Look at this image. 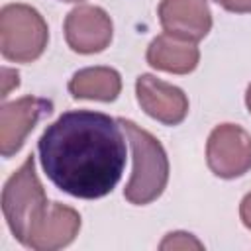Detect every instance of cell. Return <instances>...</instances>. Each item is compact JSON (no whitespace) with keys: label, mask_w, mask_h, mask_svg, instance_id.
<instances>
[{"label":"cell","mask_w":251,"mask_h":251,"mask_svg":"<svg viewBox=\"0 0 251 251\" xmlns=\"http://www.w3.org/2000/svg\"><path fill=\"white\" fill-rule=\"evenodd\" d=\"M61 2H73L75 4V2H82V0H61Z\"/></svg>","instance_id":"obj_17"},{"label":"cell","mask_w":251,"mask_h":251,"mask_svg":"<svg viewBox=\"0 0 251 251\" xmlns=\"http://www.w3.org/2000/svg\"><path fill=\"white\" fill-rule=\"evenodd\" d=\"M80 229V214L61 202L43 204L27 224L22 239L33 251H57L75 241Z\"/></svg>","instance_id":"obj_5"},{"label":"cell","mask_w":251,"mask_h":251,"mask_svg":"<svg viewBox=\"0 0 251 251\" xmlns=\"http://www.w3.org/2000/svg\"><path fill=\"white\" fill-rule=\"evenodd\" d=\"M145 59L157 71H165L173 75H188L198 67L200 49L194 41L161 33L149 43Z\"/></svg>","instance_id":"obj_11"},{"label":"cell","mask_w":251,"mask_h":251,"mask_svg":"<svg viewBox=\"0 0 251 251\" xmlns=\"http://www.w3.org/2000/svg\"><path fill=\"white\" fill-rule=\"evenodd\" d=\"M159 247H161V249H169V247H173V249H188V247L202 249V243H200L198 239H194V237H192V233L173 231V233H169V235L161 241V245H159Z\"/></svg>","instance_id":"obj_13"},{"label":"cell","mask_w":251,"mask_h":251,"mask_svg":"<svg viewBox=\"0 0 251 251\" xmlns=\"http://www.w3.org/2000/svg\"><path fill=\"white\" fill-rule=\"evenodd\" d=\"M208 169L220 178H237L251 169V135L237 124L216 126L206 141Z\"/></svg>","instance_id":"obj_6"},{"label":"cell","mask_w":251,"mask_h":251,"mask_svg":"<svg viewBox=\"0 0 251 251\" xmlns=\"http://www.w3.org/2000/svg\"><path fill=\"white\" fill-rule=\"evenodd\" d=\"M45 188L35 173V155H27L20 169L6 180L2 188V214L12 235L22 241L31 216L47 204Z\"/></svg>","instance_id":"obj_4"},{"label":"cell","mask_w":251,"mask_h":251,"mask_svg":"<svg viewBox=\"0 0 251 251\" xmlns=\"http://www.w3.org/2000/svg\"><path fill=\"white\" fill-rule=\"evenodd\" d=\"M112 35V20L100 6L80 4L73 8L65 18V39L75 53H100L110 45Z\"/></svg>","instance_id":"obj_8"},{"label":"cell","mask_w":251,"mask_h":251,"mask_svg":"<svg viewBox=\"0 0 251 251\" xmlns=\"http://www.w3.org/2000/svg\"><path fill=\"white\" fill-rule=\"evenodd\" d=\"M69 92L75 100L114 102L122 92V76L112 67H86L73 75Z\"/></svg>","instance_id":"obj_12"},{"label":"cell","mask_w":251,"mask_h":251,"mask_svg":"<svg viewBox=\"0 0 251 251\" xmlns=\"http://www.w3.org/2000/svg\"><path fill=\"white\" fill-rule=\"evenodd\" d=\"M131 149V175L124 196L133 206L155 202L169 182V157L161 141L135 122L118 118Z\"/></svg>","instance_id":"obj_2"},{"label":"cell","mask_w":251,"mask_h":251,"mask_svg":"<svg viewBox=\"0 0 251 251\" xmlns=\"http://www.w3.org/2000/svg\"><path fill=\"white\" fill-rule=\"evenodd\" d=\"M49 41L43 16L29 4H6L0 10V51L6 61L33 63Z\"/></svg>","instance_id":"obj_3"},{"label":"cell","mask_w":251,"mask_h":251,"mask_svg":"<svg viewBox=\"0 0 251 251\" xmlns=\"http://www.w3.org/2000/svg\"><path fill=\"white\" fill-rule=\"evenodd\" d=\"M118 118L94 110H69L37 139L47 178L63 192L96 200L110 194L126 167V135Z\"/></svg>","instance_id":"obj_1"},{"label":"cell","mask_w":251,"mask_h":251,"mask_svg":"<svg viewBox=\"0 0 251 251\" xmlns=\"http://www.w3.org/2000/svg\"><path fill=\"white\" fill-rule=\"evenodd\" d=\"M214 2L233 14H251V0H214Z\"/></svg>","instance_id":"obj_14"},{"label":"cell","mask_w":251,"mask_h":251,"mask_svg":"<svg viewBox=\"0 0 251 251\" xmlns=\"http://www.w3.org/2000/svg\"><path fill=\"white\" fill-rule=\"evenodd\" d=\"M245 104H247V110H249V114H251V82H249V86H247V90H245Z\"/></svg>","instance_id":"obj_16"},{"label":"cell","mask_w":251,"mask_h":251,"mask_svg":"<svg viewBox=\"0 0 251 251\" xmlns=\"http://www.w3.org/2000/svg\"><path fill=\"white\" fill-rule=\"evenodd\" d=\"M135 96L141 110L165 126H178L188 114V98L184 90L149 73L137 76Z\"/></svg>","instance_id":"obj_9"},{"label":"cell","mask_w":251,"mask_h":251,"mask_svg":"<svg viewBox=\"0 0 251 251\" xmlns=\"http://www.w3.org/2000/svg\"><path fill=\"white\" fill-rule=\"evenodd\" d=\"M53 112V102L37 96H22L0 106V153L4 159L14 157L25 143L43 116Z\"/></svg>","instance_id":"obj_7"},{"label":"cell","mask_w":251,"mask_h":251,"mask_svg":"<svg viewBox=\"0 0 251 251\" xmlns=\"http://www.w3.org/2000/svg\"><path fill=\"white\" fill-rule=\"evenodd\" d=\"M157 14L165 33L186 41L196 43L212 29L208 0H161Z\"/></svg>","instance_id":"obj_10"},{"label":"cell","mask_w":251,"mask_h":251,"mask_svg":"<svg viewBox=\"0 0 251 251\" xmlns=\"http://www.w3.org/2000/svg\"><path fill=\"white\" fill-rule=\"evenodd\" d=\"M239 218L247 229H251V192H247L239 204Z\"/></svg>","instance_id":"obj_15"}]
</instances>
